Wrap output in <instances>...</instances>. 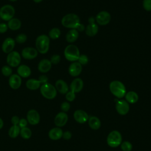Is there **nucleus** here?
Wrapping results in <instances>:
<instances>
[{
	"mask_svg": "<svg viewBox=\"0 0 151 151\" xmlns=\"http://www.w3.org/2000/svg\"><path fill=\"white\" fill-rule=\"evenodd\" d=\"M61 24L65 28L76 29L80 24V20L76 14H68L63 17Z\"/></svg>",
	"mask_w": 151,
	"mask_h": 151,
	"instance_id": "obj_1",
	"label": "nucleus"
},
{
	"mask_svg": "<svg viewBox=\"0 0 151 151\" xmlns=\"http://www.w3.org/2000/svg\"><path fill=\"white\" fill-rule=\"evenodd\" d=\"M109 88L111 93L119 99L124 97L126 93V90L124 85L120 81H112L109 85Z\"/></svg>",
	"mask_w": 151,
	"mask_h": 151,
	"instance_id": "obj_2",
	"label": "nucleus"
},
{
	"mask_svg": "<svg viewBox=\"0 0 151 151\" xmlns=\"http://www.w3.org/2000/svg\"><path fill=\"white\" fill-rule=\"evenodd\" d=\"M50 38L45 34L39 35L35 41L37 50L41 54H45L50 47Z\"/></svg>",
	"mask_w": 151,
	"mask_h": 151,
	"instance_id": "obj_3",
	"label": "nucleus"
},
{
	"mask_svg": "<svg viewBox=\"0 0 151 151\" xmlns=\"http://www.w3.org/2000/svg\"><path fill=\"white\" fill-rule=\"evenodd\" d=\"M40 92L44 97L49 100L54 99L57 96L55 87L48 83H44L41 86Z\"/></svg>",
	"mask_w": 151,
	"mask_h": 151,
	"instance_id": "obj_4",
	"label": "nucleus"
},
{
	"mask_svg": "<svg viewBox=\"0 0 151 151\" xmlns=\"http://www.w3.org/2000/svg\"><path fill=\"white\" fill-rule=\"evenodd\" d=\"M64 56L65 58L70 61H76L80 56V51L77 46L75 45H68L64 50Z\"/></svg>",
	"mask_w": 151,
	"mask_h": 151,
	"instance_id": "obj_5",
	"label": "nucleus"
},
{
	"mask_svg": "<svg viewBox=\"0 0 151 151\" xmlns=\"http://www.w3.org/2000/svg\"><path fill=\"white\" fill-rule=\"evenodd\" d=\"M122 134L117 130L111 131L107 137V143L108 145L111 147H118L122 143Z\"/></svg>",
	"mask_w": 151,
	"mask_h": 151,
	"instance_id": "obj_6",
	"label": "nucleus"
},
{
	"mask_svg": "<svg viewBox=\"0 0 151 151\" xmlns=\"http://www.w3.org/2000/svg\"><path fill=\"white\" fill-rule=\"evenodd\" d=\"M15 15V9L11 5H5L0 8V18L4 21H9Z\"/></svg>",
	"mask_w": 151,
	"mask_h": 151,
	"instance_id": "obj_7",
	"label": "nucleus"
},
{
	"mask_svg": "<svg viewBox=\"0 0 151 151\" xmlns=\"http://www.w3.org/2000/svg\"><path fill=\"white\" fill-rule=\"evenodd\" d=\"M6 63L12 67H16L18 66L21 63L20 54L15 51H12L8 53L6 57Z\"/></svg>",
	"mask_w": 151,
	"mask_h": 151,
	"instance_id": "obj_8",
	"label": "nucleus"
},
{
	"mask_svg": "<svg viewBox=\"0 0 151 151\" xmlns=\"http://www.w3.org/2000/svg\"><path fill=\"white\" fill-rule=\"evenodd\" d=\"M111 19L110 14L105 11H100L97 14L96 17V22L100 25H106L108 24Z\"/></svg>",
	"mask_w": 151,
	"mask_h": 151,
	"instance_id": "obj_9",
	"label": "nucleus"
},
{
	"mask_svg": "<svg viewBox=\"0 0 151 151\" xmlns=\"http://www.w3.org/2000/svg\"><path fill=\"white\" fill-rule=\"evenodd\" d=\"M129 104L124 100H118L116 104V109L120 115H126L129 111Z\"/></svg>",
	"mask_w": 151,
	"mask_h": 151,
	"instance_id": "obj_10",
	"label": "nucleus"
},
{
	"mask_svg": "<svg viewBox=\"0 0 151 151\" xmlns=\"http://www.w3.org/2000/svg\"><path fill=\"white\" fill-rule=\"evenodd\" d=\"M27 120L28 123L31 125L38 124L40 120V116L38 112L34 109L29 110L27 114Z\"/></svg>",
	"mask_w": 151,
	"mask_h": 151,
	"instance_id": "obj_11",
	"label": "nucleus"
},
{
	"mask_svg": "<svg viewBox=\"0 0 151 151\" xmlns=\"http://www.w3.org/2000/svg\"><path fill=\"white\" fill-rule=\"evenodd\" d=\"M21 55L26 60H32L38 55V51L32 47H26L22 50Z\"/></svg>",
	"mask_w": 151,
	"mask_h": 151,
	"instance_id": "obj_12",
	"label": "nucleus"
},
{
	"mask_svg": "<svg viewBox=\"0 0 151 151\" xmlns=\"http://www.w3.org/2000/svg\"><path fill=\"white\" fill-rule=\"evenodd\" d=\"M15 40L10 37L6 38L3 42L2 45V50L5 53H9L13 51L15 47Z\"/></svg>",
	"mask_w": 151,
	"mask_h": 151,
	"instance_id": "obj_13",
	"label": "nucleus"
},
{
	"mask_svg": "<svg viewBox=\"0 0 151 151\" xmlns=\"http://www.w3.org/2000/svg\"><path fill=\"white\" fill-rule=\"evenodd\" d=\"M75 120L79 123H84L88 120V115L87 113L82 110H77L73 114Z\"/></svg>",
	"mask_w": 151,
	"mask_h": 151,
	"instance_id": "obj_14",
	"label": "nucleus"
},
{
	"mask_svg": "<svg viewBox=\"0 0 151 151\" xmlns=\"http://www.w3.org/2000/svg\"><path fill=\"white\" fill-rule=\"evenodd\" d=\"M21 78L18 74H12L9 78V85L11 88L14 90L19 88L21 85Z\"/></svg>",
	"mask_w": 151,
	"mask_h": 151,
	"instance_id": "obj_15",
	"label": "nucleus"
},
{
	"mask_svg": "<svg viewBox=\"0 0 151 151\" xmlns=\"http://www.w3.org/2000/svg\"><path fill=\"white\" fill-rule=\"evenodd\" d=\"M68 121V116L65 112H60L55 117L54 123L60 127L64 126Z\"/></svg>",
	"mask_w": 151,
	"mask_h": 151,
	"instance_id": "obj_16",
	"label": "nucleus"
},
{
	"mask_svg": "<svg viewBox=\"0 0 151 151\" xmlns=\"http://www.w3.org/2000/svg\"><path fill=\"white\" fill-rule=\"evenodd\" d=\"M82 71V65L78 62H73L68 67L69 74L73 77H77L80 74Z\"/></svg>",
	"mask_w": 151,
	"mask_h": 151,
	"instance_id": "obj_17",
	"label": "nucleus"
},
{
	"mask_svg": "<svg viewBox=\"0 0 151 151\" xmlns=\"http://www.w3.org/2000/svg\"><path fill=\"white\" fill-rule=\"evenodd\" d=\"M83 81L80 78H76L73 80L70 84V90L74 93H78L83 88Z\"/></svg>",
	"mask_w": 151,
	"mask_h": 151,
	"instance_id": "obj_18",
	"label": "nucleus"
},
{
	"mask_svg": "<svg viewBox=\"0 0 151 151\" xmlns=\"http://www.w3.org/2000/svg\"><path fill=\"white\" fill-rule=\"evenodd\" d=\"M51 65L52 64L49 60L42 59L38 63V69L41 73H45L50 70Z\"/></svg>",
	"mask_w": 151,
	"mask_h": 151,
	"instance_id": "obj_19",
	"label": "nucleus"
},
{
	"mask_svg": "<svg viewBox=\"0 0 151 151\" xmlns=\"http://www.w3.org/2000/svg\"><path fill=\"white\" fill-rule=\"evenodd\" d=\"M43 84V82L40 78H39L38 80L31 78L27 81L26 87H27V88L31 90H35L41 87V84Z\"/></svg>",
	"mask_w": 151,
	"mask_h": 151,
	"instance_id": "obj_20",
	"label": "nucleus"
},
{
	"mask_svg": "<svg viewBox=\"0 0 151 151\" xmlns=\"http://www.w3.org/2000/svg\"><path fill=\"white\" fill-rule=\"evenodd\" d=\"M63 132L60 127H54L51 129L48 132L49 137L53 140H57L61 139L63 136Z\"/></svg>",
	"mask_w": 151,
	"mask_h": 151,
	"instance_id": "obj_21",
	"label": "nucleus"
},
{
	"mask_svg": "<svg viewBox=\"0 0 151 151\" xmlns=\"http://www.w3.org/2000/svg\"><path fill=\"white\" fill-rule=\"evenodd\" d=\"M55 87L61 94H66L68 91V86L66 82L63 80H58L55 82Z\"/></svg>",
	"mask_w": 151,
	"mask_h": 151,
	"instance_id": "obj_22",
	"label": "nucleus"
},
{
	"mask_svg": "<svg viewBox=\"0 0 151 151\" xmlns=\"http://www.w3.org/2000/svg\"><path fill=\"white\" fill-rule=\"evenodd\" d=\"M17 73L21 77L27 78L31 75V70L27 65H20L17 68Z\"/></svg>",
	"mask_w": 151,
	"mask_h": 151,
	"instance_id": "obj_23",
	"label": "nucleus"
},
{
	"mask_svg": "<svg viewBox=\"0 0 151 151\" xmlns=\"http://www.w3.org/2000/svg\"><path fill=\"white\" fill-rule=\"evenodd\" d=\"M99 27L95 22H90L85 28L86 34L89 37H93L98 32Z\"/></svg>",
	"mask_w": 151,
	"mask_h": 151,
	"instance_id": "obj_24",
	"label": "nucleus"
},
{
	"mask_svg": "<svg viewBox=\"0 0 151 151\" xmlns=\"http://www.w3.org/2000/svg\"><path fill=\"white\" fill-rule=\"evenodd\" d=\"M88 125L93 130H97L101 126V122L96 116H91L88 118Z\"/></svg>",
	"mask_w": 151,
	"mask_h": 151,
	"instance_id": "obj_25",
	"label": "nucleus"
},
{
	"mask_svg": "<svg viewBox=\"0 0 151 151\" xmlns=\"http://www.w3.org/2000/svg\"><path fill=\"white\" fill-rule=\"evenodd\" d=\"M78 37V32L76 29H71L66 34V40L68 42H75Z\"/></svg>",
	"mask_w": 151,
	"mask_h": 151,
	"instance_id": "obj_26",
	"label": "nucleus"
},
{
	"mask_svg": "<svg viewBox=\"0 0 151 151\" xmlns=\"http://www.w3.org/2000/svg\"><path fill=\"white\" fill-rule=\"evenodd\" d=\"M21 27V22L18 18H12L8 22V27L13 31L19 29Z\"/></svg>",
	"mask_w": 151,
	"mask_h": 151,
	"instance_id": "obj_27",
	"label": "nucleus"
},
{
	"mask_svg": "<svg viewBox=\"0 0 151 151\" xmlns=\"http://www.w3.org/2000/svg\"><path fill=\"white\" fill-rule=\"evenodd\" d=\"M124 96H125L126 101L131 104L136 103L139 99V96L137 94L136 92L133 91L127 92V93H126Z\"/></svg>",
	"mask_w": 151,
	"mask_h": 151,
	"instance_id": "obj_28",
	"label": "nucleus"
},
{
	"mask_svg": "<svg viewBox=\"0 0 151 151\" xmlns=\"http://www.w3.org/2000/svg\"><path fill=\"white\" fill-rule=\"evenodd\" d=\"M20 127L18 125H12L8 131V135L11 138H16L20 133Z\"/></svg>",
	"mask_w": 151,
	"mask_h": 151,
	"instance_id": "obj_29",
	"label": "nucleus"
},
{
	"mask_svg": "<svg viewBox=\"0 0 151 151\" xmlns=\"http://www.w3.org/2000/svg\"><path fill=\"white\" fill-rule=\"evenodd\" d=\"M19 134L23 139H28L31 137L32 132L29 128L25 127L21 129Z\"/></svg>",
	"mask_w": 151,
	"mask_h": 151,
	"instance_id": "obj_30",
	"label": "nucleus"
},
{
	"mask_svg": "<svg viewBox=\"0 0 151 151\" xmlns=\"http://www.w3.org/2000/svg\"><path fill=\"white\" fill-rule=\"evenodd\" d=\"M49 37L51 39L55 40L60 37L61 35V31L60 29L58 28H52L50 32H49Z\"/></svg>",
	"mask_w": 151,
	"mask_h": 151,
	"instance_id": "obj_31",
	"label": "nucleus"
},
{
	"mask_svg": "<svg viewBox=\"0 0 151 151\" xmlns=\"http://www.w3.org/2000/svg\"><path fill=\"white\" fill-rule=\"evenodd\" d=\"M121 149L123 151H131L132 149V145L128 141H124L120 144Z\"/></svg>",
	"mask_w": 151,
	"mask_h": 151,
	"instance_id": "obj_32",
	"label": "nucleus"
},
{
	"mask_svg": "<svg viewBox=\"0 0 151 151\" xmlns=\"http://www.w3.org/2000/svg\"><path fill=\"white\" fill-rule=\"evenodd\" d=\"M1 72H2V74L4 76L8 77L9 76H11V74L12 73V70L11 68L9 66H8V65H4V66H3L2 67Z\"/></svg>",
	"mask_w": 151,
	"mask_h": 151,
	"instance_id": "obj_33",
	"label": "nucleus"
},
{
	"mask_svg": "<svg viewBox=\"0 0 151 151\" xmlns=\"http://www.w3.org/2000/svg\"><path fill=\"white\" fill-rule=\"evenodd\" d=\"M27 40V36L24 34H18L15 38V41L19 44L25 42Z\"/></svg>",
	"mask_w": 151,
	"mask_h": 151,
	"instance_id": "obj_34",
	"label": "nucleus"
},
{
	"mask_svg": "<svg viewBox=\"0 0 151 151\" xmlns=\"http://www.w3.org/2000/svg\"><path fill=\"white\" fill-rule=\"evenodd\" d=\"M78 62L82 65H86L88 62V57L84 54L80 55L79 58L78 59Z\"/></svg>",
	"mask_w": 151,
	"mask_h": 151,
	"instance_id": "obj_35",
	"label": "nucleus"
},
{
	"mask_svg": "<svg viewBox=\"0 0 151 151\" xmlns=\"http://www.w3.org/2000/svg\"><path fill=\"white\" fill-rule=\"evenodd\" d=\"M76 98L75 93L72 91H68L65 95V99L68 101H73Z\"/></svg>",
	"mask_w": 151,
	"mask_h": 151,
	"instance_id": "obj_36",
	"label": "nucleus"
},
{
	"mask_svg": "<svg viewBox=\"0 0 151 151\" xmlns=\"http://www.w3.org/2000/svg\"><path fill=\"white\" fill-rule=\"evenodd\" d=\"M143 7L147 11H151V0H143Z\"/></svg>",
	"mask_w": 151,
	"mask_h": 151,
	"instance_id": "obj_37",
	"label": "nucleus"
},
{
	"mask_svg": "<svg viewBox=\"0 0 151 151\" xmlns=\"http://www.w3.org/2000/svg\"><path fill=\"white\" fill-rule=\"evenodd\" d=\"M50 62L53 64H57L60 61V56L58 54H54L51 56Z\"/></svg>",
	"mask_w": 151,
	"mask_h": 151,
	"instance_id": "obj_38",
	"label": "nucleus"
},
{
	"mask_svg": "<svg viewBox=\"0 0 151 151\" xmlns=\"http://www.w3.org/2000/svg\"><path fill=\"white\" fill-rule=\"evenodd\" d=\"M70 109V104L68 102L64 101L61 104V109L63 112L68 111Z\"/></svg>",
	"mask_w": 151,
	"mask_h": 151,
	"instance_id": "obj_39",
	"label": "nucleus"
},
{
	"mask_svg": "<svg viewBox=\"0 0 151 151\" xmlns=\"http://www.w3.org/2000/svg\"><path fill=\"white\" fill-rule=\"evenodd\" d=\"M27 124H28V121H27V120L25 119L22 118V119H21L19 120L18 126H19V127H20V129H21V128L27 127Z\"/></svg>",
	"mask_w": 151,
	"mask_h": 151,
	"instance_id": "obj_40",
	"label": "nucleus"
},
{
	"mask_svg": "<svg viewBox=\"0 0 151 151\" xmlns=\"http://www.w3.org/2000/svg\"><path fill=\"white\" fill-rule=\"evenodd\" d=\"M71 136H72L71 133L70 131H65V132H63L62 137H63L65 140H69L71 139Z\"/></svg>",
	"mask_w": 151,
	"mask_h": 151,
	"instance_id": "obj_41",
	"label": "nucleus"
},
{
	"mask_svg": "<svg viewBox=\"0 0 151 151\" xmlns=\"http://www.w3.org/2000/svg\"><path fill=\"white\" fill-rule=\"evenodd\" d=\"M8 30V25L5 23L0 24V33H4Z\"/></svg>",
	"mask_w": 151,
	"mask_h": 151,
	"instance_id": "obj_42",
	"label": "nucleus"
},
{
	"mask_svg": "<svg viewBox=\"0 0 151 151\" xmlns=\"http://www.w3.org/2000/svg\"><path fill=\"white\" fill-rule=\"evenodd\" d=\"M19 120V118L17 116H14L11 118V123L13 125H18Z\"/></svg>",
	"mask_w": 151,
	"mask_h": 151,
	"instance_id": "obj_43",
	"label": "nucleus"
},
{
	"mask_svg": "<svg viewBox=\"0 0 151 151\" xmlns=\"http://www.w3.org/2000/svg\"><path fill=\"white\" fill-rule=\"evenodd\" d=\"M85 27L83 24H80L78 26V27L76 29L77 31H80V32H82L83 31H85Z\"/></svg>",
	"mask_w": 151,
	"mask_h": 151,
	"instance_id": "obj_44",
	"label": "nucleus"
},
{
	"mask_svg": "<svg viewBox=\"0 0 151 151\" xmlns=\"http://www.w3.org/2000/svg\"><path fill=\"white\" fill-rule=\"evenodd\" d=\"M4 126V122L2 119L0 117V129H1Z\"/></svg>",
	"mask_w": 151,
	"mask_h": 151,
	"instance_id": "obj_45",
	"label": "nucleus"
},
{
	"mask_svg": "<svg viewBox=\"0 0 151 151\" xmlns=\"http://www.w3.org/2000/svg\"><path fill=\"white\" fill-rule=\"evenodd\" d=\"M35 3H40L41 2L42 0H33Z\"/></svg>",
	"mask_w": 151,
	"mask_h": 151,
	"instance_id": "obj_46",
	"label": "nucleus"
},
{
	"mask_svg": "<svg viewBox=\"0 0 151 151\" xmlns=\"http://www.w3.org/2000/svg\"><path fill=\"white\" fill-rule=\"evenodd\" d=\"M9 1H12V2H14V1H17V0H9Z\"/></svg>",
	"mask_w": 151,
	"mask_h": 151,
	"instance_id": "obj_47",
	"label": "nucleus"
}]
</instances>
